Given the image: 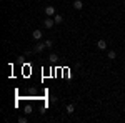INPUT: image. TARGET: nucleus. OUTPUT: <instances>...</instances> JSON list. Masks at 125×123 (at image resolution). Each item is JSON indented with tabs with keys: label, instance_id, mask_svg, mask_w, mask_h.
I'll list each match as a JSON object with an SVG mask.
<instances>
[{
	"label": "nucleus",
	"instance_id": "obj_6",
	"mask_svg": "<svg viewBox=\"0 0 125 123\" xmlns=\"http://www.w3.org/2000/svg\"><path fill=\"white\" fill-rule=\"evenodd\" d=\"M42 35H43V33H42L40 30H35V32L32 33V37H33V40H40V38H42Z\"/></svg>",
	"mask_w": 125,
	"mask_h": 123
},
{
	"label": "nucleus",
	"instance_id": "obj_10",
	"mask_svg": "<svg viewBox=\"0 0 125 123\" xmlns=\"http://www.w3.org/2000/svg\"><path fill=\"white\" fill-rule=\"evenodd\" d=\"M57 55H55V53H52V55H50V60H52V62H55V60H57Z\"/></svg>",
	"mask_w": 125,
	"mask_h": 123
},
{
	"label": "nucleus",
	"instance_id": "obj_4",
	"mask_svg": "<svg viewBox=\"0 0 125 123\" xmlns=\"http://www.w3.org/2000/svg\"><path fill=\"white\" fill-rule=\"evenodd\" d=\"M65 112H67L68 115H72L73 112H75V105H73V103H68V105H67V108H65Z\"/></svg>",
	"mask_w": 125,
	"mask_h": 123
},
{
	"label": "nucleus",
	"instance_id": "obj_9",
	"mask_svg": "<svg viewBox=\"0 0 125 123\" xmlns=\"http://www.w3.org/2000/svg\"><path fill=\"white\" fill-rule=\"evenodd\" d=\"M53 20H55V23H62V22H63V17L58 15V13H55V15H53Z\"/></svg>",
	"mask_w": 125,
	"mask_h": 123
},
{
	"label": "nucleus",
	"instance_id": "obj_8",
	"mask_svg": "<svg viewBox=\"0 0 125 123\" xmlns=\"http://www.w3.org/2000/svg\"><path fill=\"white\" fill-rule=\"evenodd\" d=\"M82 7H83V3H82L80 0H75V2H73V9L75 10H82Z\"/></svg>",
	"mask_w": 125,
	"mask_h": 123
},
{
	"label": "nucleus",
	"instance_id": "obj_12",
	"mask_svg": "<svg viewBox=\"0 0 125 123\" xmlns=\"http://www.w3.org/2000/svg\"><path fill=\"white\" fill-rule=\"evenodd\" d=\"M45 45H47V48H50L52 47V42H50V40H45Z\"/></svg>",
	"mask_w": 125,
	"mask_h": 123
},
{
	"label": "nucleus",
	"instance_id": "obj_11",
	"mask_svg": "<svg viewBox=\"0 0 125 123\" xmlns=\"http://www.w3.org/2000/svg\"><path fill=\"white\" fill-rule=\"evenodd\" d=\"M19 122H20V123H27V118H25V116H20Z\"/></svg>",
	"mask_w": 125,
	"mask_h": 123
},
{
	"label": "nucleus",
	"instance_id": "obj_5",
	"mask_svg": "<svg viewBox=\"0 0 125 123\" xmlns=\"http://www.w3.org/2000/svg\"><path fill=\"white\" fill-rule=\"evenodd\" d=\"M43 48H47L45 42H43V43H37V45H35V52H37V53H40V52H42Z\"/></svg>",
	"mask_w": 125,
	"mask_h": 123
},
{
	"label": "nucleus",
	"instance_id": "obj_7",
	"mask_svg": "<svg viewBox=\"0 0 125 123\" xmlns=\"http://www.w3.org/2000/svg\"><path fill=\"white\" fill-rule=\"evenodd\" d=\"M117 57V52L115 50H108V53H107V58H110V60H115Z\"/></svg>",
	"mask_w": 125,
	"mask_h": 123
},
{
	"label": "nucleus",
	"instance_id": "obj_2",
	"mask_svg": "<svg viewBox=\"0 0 125 123\" xmlns=\"http://www.w3.org/2000/svg\"><path fill=\"white\" fill-rule=\"evenodd\" d=\"M55 13H57V12H55V7H52V5H47V7H45V15H47V17H53Z\"/></svg>",
	"mask_w": 125,
	"mask_h": 123
},
{
	"label": "nucleus",
	"instance_id": "obj_1",
	"mask_svg": "<svg viewBox=\"0 0 125 123\" xmlns=\"http://www.w3.org/2000/svg\"><path fill=\"white\" fill-rule=\"evenodd\" d=\"M55 25V20H53V17H48V19H45V22H43V27L45 28H52Z\"/></svg>",
	"mask_w": 125,
	"mask_h": 123
},
{
	"label": "nucleus",
	"instance_id": "obj_3",
	"mask_svg": "<svg viewBox=\"0 0 125 123\" xmlns=\"http://www.w3.org/2000/svg\"><path fill=\"white\" fill-rule=\"evenodd\" d=\"M97 48H98V50H105L107 48V42L105 40H98V42H97Z\"/></svg>",
	"mask_w": 125,
	"mask_h": 123
}]
</instances>
